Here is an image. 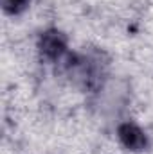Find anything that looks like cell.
Here are the masks:
<instances>
[{
	"instance_id": "6da1fadb",
	"label": "cell",
	"mask_w": 153,
	"mask_h": 154,
	"mask_svg": "<svg viewBox=\"0 0 153 154\" xmlns=\"http://www.w3.org/2000/svg\"><path fill=\"white\" fill-rule=\"evenodd\" d=\"M110 66L112 59L103 48L85 47L81 50H70V54L56 70L74 88L92 97L99 93L112 79Z\"/></svg>"
},
{
	"instance_id": "7a4b0ae2",
	"label": "cell",
	"mask_w": 153,
	"mask_h": 154,
	"mask_svg": "<svg viewBox=\"0 0 153 154\" xmlns=\"http://www.w3.org/2000/svg\"><path fill=\"white\" fill-rule=\"evenodd\" d=\"M70 41L60 27H45L36 36V54L41 63L58 68L70 54Z\"/></svg>"
},
{
	"instance_id": "3957f363",
	"label": "cell",
	"mask_w": 153,
	"mask_h": 154,
	"mask_svg": "<svg viewBox=\"0 0 153 154\" xmlns=\"http://www.w3.org/2000/svg\"><path fill=\"white\" fill-rule=\"evenodd\" d=\"M115 138L124 151L132 154H142L151 147L148 131L132 118H122L115 124Z\"/></svg>"
},
{
	"instance_id": "277c9868",
	"label": "cell",
	"mask_w": 153,
	"mask_h": 154,
	"mask_svg": "<svg viewBox=\"0 0 153 154\" xmlns=\"http://www.w3.org/2000/svg\"><path fill=\"white\" fill-rule=\"evenodd\" d=\"M92 100L96 102V106H99V113L105 116H117L128 104V88L122 84H115L112 79L106 82V86L92 95Z\"/></svg>"
},
{
	"instance_id": "5b68a950",
	"label": "cell",
	"mask_w": 153,
	"mask_h": 154,
	"mask_svg": "<svg viewBox=\"0 0 153 154\" xmlns=\"http://www.w3.org/2000/svg\"><path fill=\"white\" fill-rule=\"evenodd\" d=\"M33 0H0V7L4 11V14L7 16H22L25 11H29Z\"/></svg>"
}]
</instances>
